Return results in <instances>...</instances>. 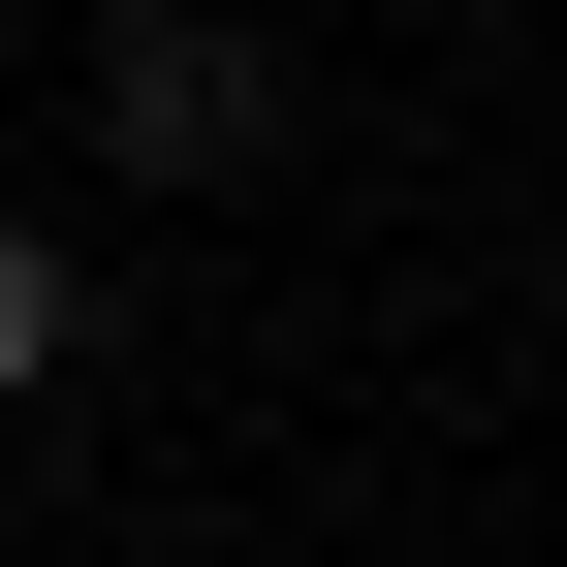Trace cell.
I'll return each instance as SVG.
<instances>
[{
  "instance_id": "cell-1",
  "label": "cell",
  "mask_w": 567,
  "mask_h": 567,
  "mask_svg": "<svg viewBox=\"0 0 567 567\" xmlns=\"http://www.w3.org/2000/svg\"><path fill=\"white\" fill-rule=\"evenodd\" d=\"M95 158L126 189H252L284 158V32L252 0H95Z\"/></svg>"
},
{
  "instance_id": "cell-2",
  "label": "cell",
  "mask_w": 567,
  "mask_h": 567,
  "mask_svg": "<svg viewBox=\"0 0 567 567\" xmlns=\"http://www.w3.org/2000/svg\"><path fill=\"white\" fill-rule=\"evenodd\" d=\"M63 347H95V252H63V221H32V189H0V410H32V379H63Z\"/></svg>"
}]
</instances>
